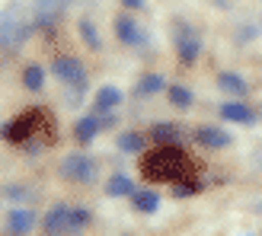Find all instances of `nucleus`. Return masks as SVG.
Returning a JSON list of instances; mask_svg holds the SVG:
<instances>
[{"label": "nucleus", "mask_w": 262, "mask_h": 236, "mask_svg": "<svg viewBox=\"0 0 262 236\" xmlns=\"http://www.w3.org/2000/svg\"><path fill=\"white\" fill-rule=\"evenodd\" d=\"M202 185H199V179H186V182H176L173 185V198H189V195H195Z\"/></svg>", "instance_id": "24"}, {"label": "nucleus", "mask_w": 262, "mask_h": 236, "mask_svg": "<svg viewBox=\"0 0 262 236\" xmlns=\"http://www.w3.org/2000/svg\"><path fill=\"white\" fill-rule=\"evenodd\" d=\"M106 192L112 195V198H128V195L135 192V182H131L128 176H122V173H115V176L106 182Z\"/></svg>", "instance_id": "17"}, {"label": "nucleus", "mask_w": 262, "mask_h": 236, "mask_svg": "<svg viewBox=\"0 0 262 236\" xmlns=\"http://www.w3.org/2000/svg\"><path fill=\"white\" fill-rule=\"evenodd\" d=\"M192 99H195V96H192L189 86H182V83H173V86H169V102H173L176 109H189Z\"/></svg>", "instance_id": "21"}, {"label": "nucleus", "mask_w": 262, "mask_h": 236, "mask_svg": "<svg viewBox=\"0 0 262 236\" xmlns=\"http://www.w3.org/2000/svg\"><path fill=\"white\" fill-rule=\"evenodd\" d=\"M119 4H125L128 10H141V7H144V0H119Z\"/></svg>", "instance_id": "25"}, {"label": "nucleus", "mask_w": 262, "mask_h": 236, "mask_svg": "<svg viewBox=\"0 0 262 236\" xmlns=\"http://www.w3.org/2000/svg\"><path fill=\"white\" fill-rule=\"evenodd\" d=\"M176 55L182 64H195V58L202 55V35L192 26H179L176 29Z\"/></svg>", "instance_id": "4"}, {"label": "nucleus", "mask_w": 262, "mask_h": 236, "mask_svg": "<svg viewBox=\"0 0 262 236\" xmlns=\"http://www.w3.org/2000/svg\"><path fill=\"white\" fill-rule=\"evenodd\" d=\"M38 131H48L51 137H55V122L45 115V112H38V109H32V112H23V115H16L13 122H7L4 128H0V134H4L10 144H29Z\"/></svg>", "instance_id": "2"}, {"label": "nucleus", "mask_w": 262, "mask_h": 236, "mask_svg": "<svg viewBox=\"0 0 262 236\" xmlns=\"http://www.w3.org/2000/svg\"><path fill=\"white\" fill-rule=\"evenodd\" d=\"M141 176L147 182H173L176 185L186 179H199V166L186 150H179V144H160L147 156H141Z\"/></svg>", "instance_id": "1"}, {"label": "nucleus", "mask_w": 262, "mask_h": 236, "mask_svg": "<svg viewBox=\"0 0 262 236\" xmlns=\"http://www.w3.org/2000/svg\"><path fill=\"white\" fill-rule=\"evenodd\" d=\"M29 35L23 22H13V19H0V45L4 48H19V42Z\"/></svg>", "instance_id": "11"}, {"label": "nucleus", "mask_w": 262, "mask_h": 236, "mask_svg": "<svg viewBox=\"0 0 262 236\" xmlns=\"http://www.w3.org/2000/svg\"><path fill=\"white\" fill-rule=\"evenodd\" d=\"M90 220H93V214H90V207H83V204L71 207V233H80L83 227H90Z\"/></svg>", "instance_id": "22"}, {"label": "nucleus", "mask_w": 262, "mask_h": 236, "mask_svg": "<svg viewBox=\"0 0 262 236\" xmlns=\"http://www.w3.org/2000/svg\"><path fill=\"white\" fill-rule=\"evenodd\" d=\"M163 86H166V83H163L160 74H144L141 80H138V93H141V96H157Z\"/></svg>", "instance_id": "19"}, {"label": "nucleus", "mask_w": 262, "mask_h": 236, "mask_svg": "<svg viewBox=\"0 0 262 236\" xmlns=\"http://www.w3.org/2000/svg\"><path fill=\"white\" fill-rule=\"evenodd\" d=\"M23 86L29 89V93H38V89L45 86V70L38 67V64H29V67L23 70Z\"/></svg>", "instance_id": "18"}, {"label": "nucleus", "mask_w": 262, "mask_h": 236, "mask_svg": "<svg viewBox=\"0 0 262 236\" xmlns=\"http://www.w3.org/2000/svg\"><path fill=\"white\" fill-rule=\"evenodd\" d=\"M77 29H80V38H83V42L90 45V48H102V42H99V35H96V26L93 22H90V19H80V26H77Z\"/></svg>", "instance_id": "23"}, {"label": "nucleus", "mask_w": 262, "mask_h": 236, "mask_svg": "<svg viewBox=\"0 0 262 236\" xmlns=\"http://www.w3.org/2000/svg\"><path fill=\"white\" fill-rule=\"evenodd\" d=\"M195 140H199L202 147L221 150V147H227V144H230V131L217 128V125H202V128H195Z\"/></svg>", "instance_id": "8"}, {"label": "nucleus", "mask_w": 262, "mask_h": 236, "mask_svg": "<svg viewBox=\"0 0 262 236\" xmlns=\"http://www.w3.org/2000/svg\"><path fill=\"white\" fill-rule=\"evenodd\" d=\"M32 227H35V211H32V207L19 204V207H13V211L7 214V230H10L13 236H19V233H29Z\"/></svg>", "instance_id": "9"}, {"label": "nucleus", "mask_w": 262, "mask_h": 236, "mask_svg": "<svg viewBox=\"0 0 262 236\" xmlns=\"http://www.w3.org/2000/svg\"><path fill=\"white\" fill-rule=\"evenodd\" d=\"M150 137H154V144H179L182 128L173 125V122H160V125L150 128Z\"/></svg>", "instance_id": "15"}, {"label": "nucleus", "mask_w": 262, "mask_h": 236, "mask_svg": "<svg viewBox=\"0 0 262 236\" xmlns=\"http://www.w3.org/2000/svg\"><path fill=\"white\" fill-rule=\"evenodd\" d=\"M259 211H262V204H259Z\"/></svg>", "instance_id": "26"}, {"label": "nucleus", "mask_w": 262, "mask_h": 236, "mask_svg": "<svg viewBox=\"0 0 262 236\" xmlns=\"http://www.w3.org/2000/svg\"><path fill=\"white\" fill-rule=\"evenodd\" d=\"M93 102H96L93 109L106 115V112H112V109H115V106L122 102V89H119V86H112V83H106V86H99V89H96Z\"/></svg>", "instance_id": "13"}, {"label": "nucleus", "mask_w": 262, "mask_h": 236, "mask_svg": "<svg viewBox=\"0 0 262 236\" xmlns=\"http://www.w3.org/2000/svg\"><path fill=\"white\" fill-rule=\"evenodd\" d=\"M131 207L141 214H154L157 207H160V195L154 188H141V192H131Z\"/></svg>", "instance_id": "14"}, {"label": "nucleus", "mask_w": 262, "mask_h": 236, "mask_svg": "<svg viewBox=\"0 0 262 236\" xmlns=\"http://www.w3.org/2000/svg\"><path fill=\"white\" fill-rule=\"evenodd\" d=\"M102 131V118L99 115H86V118H77V125H74V137L77 144H90L96 134Z\"/></svg>", "instance_id": "12"}, {"label": "nucleus", "mask_w": 262, "mask_h": 236, "mask_svg": "<svg viewBox=\"0 0 262 236\" xmlns=\"http://www.w3.org/2000/svg\"><path fill=\"white\" fill-rule=\"evenodd\" d=\"M45 233H71V204H55V207H48V214H45Z\"/></svg>", "instance_id": "7"}, {"label": "nucleus", "mask_w": 262, "mask_h": 236, "mask_svg": "<svg viewBox=\"0 0 262 236\" xmlns=\"http://www.w3.org/2000/svg\"><path fill=\"white\" fill-rule=\"evenodd\" d=\"M51 74H55L61 83H77V86H80L83 77H86L83 74V64L77 61V58H71V55H61V58L51 61Z\"/></svg>", "instance_id": "5"}, {"label": "nucleus", "mask_w": 262, "mask_h": 236, "mask_svg": "<svg viewBox=\"0 0 262 236\" xmlns=\"http://www.w3.org/2000/svg\"><path fill=\"white\" fill-rule=\"evenodd\" d=\"M217 86L224 89L227 96H237V99L246 96V80H243L240 74H230V70H227V74H221V77H217Z\"/></svg>", "instance_id": "16"}, {"label": "nucleus", "mask_w": 262, "mask_h": 236, "mask_svg": "<svg viewBox=\"0 0 262 236\" xmlns=\"http://www.w3.org/2000/svg\"><path fill=\"white\" fill-rule=\"evenodd\" d=\"M115 35H119V42H122V45H141V42H144L141 26L131 19L128 13H122V16L115 19Z\"/></svg>", "instance_id": "10"}, {"label": "nucleus", "mask_w": 262, "mask_h": 236, "mask_svg": "<svg viewBox=\"0 0 262 236\" xmlns=\"http://www.w3.org/2000/svg\"><path fill=\"white\" fill-rule=\"evenodd\" d=\"M119 150H125V153H141L144 150V137L138 134V131H122V134H119Z\"/></svg>", "instance_id": "20"}, {"label": "nucleus", "mask_w": 262, "mask_h": 236, "mask_svg": "<svg viewBox=\"0 0 262 236\" xmlns=\"http://www.w3.org/2000/svg\"><path fill=\"white\" fill-rule=\"evenodd\" d=\"M61 176L68 179V182H80V185H90V182H96V163L90 160L86 153H71V156H64V163H61Z\"/></svg>", "instance_id": "3"}, {"label": "nucleus", "mask_w": 262, "mask_h": 236, "mask_svg": "<svg viewBox=\"0 0 262 236\" xmlns=\"http://www.w3.org/2000/svg\"><path fill=\"white\" fill-rule=\"evenodd\" d=\"M221 118L230 122V125H253L256 122V112L250 106H243V102L233 96V99H227L224 106H221Z\"/></svg>", "instance_id": "6"}]
</instances>
